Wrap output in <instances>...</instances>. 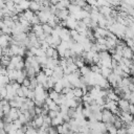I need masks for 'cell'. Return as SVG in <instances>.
<instances>
[{
	"mask_svg": "<svg viewBox=\"0 0 134 134\" xmlns=\"http://www.w3.org/2000/svg\"><path fill=\"white\" fill-rule=\"evenodd\" d=\"M116 116L117 115L113 114L108 109H104L102 111V121L105 122V124H114V121L116 119Z\"/></svg>",
	"mask_w": 134,
	"mask_h": 134,
	"instance_id": "6da1fadb",
	"label": "cell"
},
{
	"mask_svg": "<svg viewBox=\"0 0 134 134\" xmlns=\"http://www.w3.org/2000/svg\"><path fill=\"white\" fill-rule=\"evenodd\" d=\"M117 105H118V108L120 109V111H122V112H129L131 103L129 102V99H126V98H119L118 102H117Z\"/></svg>",
	"mask_w": 134,
	"mask_h": 134,
	"instance_id": "7a4b0ae2",
	"label": "cell"
},
{
	"mask_svg": "<svg viewBox=\"0 0 134 134\" xmlns=\"http://www.w3.org/2000/svg\"><path fill=\"white\" fill-rule=\"evenodd\" d=\"M119 117H120V119L124 121V124H126V125H128V124H130L132 120H133V115L130 113V112H120V114H119Z\"/></svg>",
	"mask_w": 134,
	"mask_h": 134,
	"instance_id": "3957f363",
	"label": "cell"
},
{
	"mask_svg": "<svg viewBox=\"0 0 134 134\" xmlns=\"http://www.w3.org/2000/svg\"><path fill=\"white\" fill-rule=\"evenodd\" d=\"M36 79H37V81H38L39 85H44V84L47 82L48 76L46 75V73H45L44 71H40V72H38V73H37Z\"/></svg>",
	"mask_w": 134,
	"mask_h": 134,
	"instance_id": "277c9868",
	"label": "cell"
},
{
	"mask_svg": "<svg viewBox=\"0 0 134 134\" xmlns=\"http://www.w3.org/2000/svg\"><path fill=\"white\" fill-rule=\"evenodd\" d=\"M32 121H34L36 128H38V129L41 128V127L43 126V124H44V115H43V114H41V115H36Z\"/></svg>",
	"mask_w": 134,
	"mask_h": 134,
	"instance_id": "5b68a950",
	"label": "cell"
},
{
	"mask_svg": "<svg viewBox=\"0 0 134 134\" xmlns=\"http://www.w3.org/2000/svg\"><path fill=\"white\" fill-rule=\"evenodd\" d=\"M64 122H65V121H64V118H63V116H62L61 113H60L57 117L52 118V120H51V125L54 126V127H58V126H60V125H63Z\"/></svg>",
	"mask_w": 134,
	"mask_h": 134,
	"instance_id": "8992f818",
	"label": "cell"
},
{
	"mask_svg": "<svg viewBox=\"0 0 134 134\" xmlns=\"http://www.w3.org/2000/svg\"><path fill=\"white\" fill-rule=\"evenodd\" d=\"M122 57L126 58V59L132 60V58H133V50H132V48L125 46L124 49H122Z\"/></svg>",
	"mask_w": 134,
	"mask_h": 134,
	"instance_id": "52a82bcc",
	"label": "cell"
},
{
	"mask_svg": "<svg viewBox=\"0 0 134 134\" xmlns=\"http://www.w3.org/2000/svg\"><path fill=\"white\" fill-rule=\"evenodd\" d=\"M72 92H73L74 96L77 97V98H81L82 96L85 95V93H84V91H83V89H82L81 87H75V88H73V89H72Z\"/></svg>",
	"mask_w": 134,
	"mask_h": 134,
	"instance_id": "ba28073f",
	"label": "cell"
},
{
	"mask_svg": "<svg viewBox=\"0 0 134 134\" xmlns=\"http://www.w3.org/2000/svg\"><path fill=\"white\" fill-rule=\"evenodd\" d=\"M111 73H112V71H111V68H109V67H102V70H100V74H102L104 77L108 79V76H109Z\"/></svg>",
	"mask_w": 134,
	"mask_h": 134,
	"instance_id": "9c48e42d",
	"label": "cell"
},
{
	"mask_svg": "<svg viewBox=\"0 0 134 134\" xmlns=\"http://www.w3.org/2000/svg\"><path fill=\"white\" fill-rule=\"evenodd\" d=\"M107 126V129H108V132L111 133V134H117V128L114 126V124H106Z\"/></svg>",
	"mask_w": 134,
	"mask_h": 134,
	"instance_id": "30bf717a",
	"label": "cell"
},
{
	"mask_svg": "<svg viewBox=\"0 0 134 134\" xmlns=\"http://www.w3.org/2000/svg\"><path fill=\"white\" fill-rule=\"evenodd\" d=\"M63 89H64V86H63V84H62V82H61V80H60V81H58V82L54 84L53 90H55L57 92H62Z\"/></svg>",
	"mask_w": 134,
	"mask_h": 134,
	"instance_id": "8fae6325",
	"label": "cell"
},
{
	"mask_svg": "<svg viewBox=\"0 0 134 134\" xmlns=\"http://www.w3.org/2000/svg\"><path fill=\"white\" fill-rule=\"evenodd\" d=\"M48 96L52 99V100H57L59 97H60V92H57L55 90H51L48 94Z\"/></svg>",
	"mask_w": 134,
	"mask_h": 134,
	"instance_id": "7c38bea8",
	"label": "cell"
},
{
	"mask_svg": "<svg viewBox=\"0 0 134 134\" xmlns=\"http://www.w3.org/2000/svg\"><path fill=\"white\" fill-rule=\"evenodd\" d=\"M59 114H60V111H57V110H49L48 113H47V115H48L49 117H51V118L57 117Z\"/></svg>",
	"mask_w": 134,
	"mask_h": 134,
	"instance_id": "4fadbf2b",
	"label": "cell"
},
{
	"mask_svg": "<svg viewBox=\"0 0 134 134\" xmlns=\"http://www.w3.org/2000/svg\"><path fill=\"white\" fill-rule=\"evenodd\" d=\"M47 133H48V134H59V133H58V130H57V127L54 128V127H52V126H50V127L47 129Z\"/></svg>",
	"mask_w": 134,
	"mask_h": 134,
	"instance_id": "5bb4252c",
	"label": "cell"
},
{
	"mask_svg": "<svg viewBox=\"0 0 134 134\" xmlns=\"http://www.w3.org/2000/svg\"><path fill=\"white\" fill-rule=\"evenodd\" d=\"M117 134H127V127H121L117 130Z\"/></svg>",
	"mask_w": 134,
	"mask_h": 134,
	"instance_id": "9a60e30c",
	"label": "cell"
},
{
	"mask_svg": "<svg viewBox=\"0 0 134 134\" xmlns=\"http://www.w3.org/2000/svg\"><path fill=\"white\" fill-rule=\"evenodd\" d=\"M57 130H58V133H59V134H64V129H63V126H62V125L58 126V127H57Z\"/></svg>",
	"mask_w": 134,
	"mask_h": 134,
	"instance_id": "2e32d148",
	"label": "cell"
},
{
	"mask_svg": "<svg viewBox=\"0 0 134 134\" xmlns=\"http://www.w3.org/2000/svg\"><path fill=\"white\" fill-rule=\"evenodd\" d=\"M129 112H130V113H131V114L134 116V105H133V104H131V105H130V109H129Z\"/></svg>",
	"mask_w": 134,
	"mask_h": 134,
	"instance_id": "e0dca14e",
	"label": "cell"
},
{
	"mask_svg": "<svg viewBox=\"0 0 134 134\" xmlns=\"http://www.w3.org/2000/svg\"><path fill=\"white\" fill-rule=\"evenodd\" d=\"M0 134H7V132H6L4 129H1V131H0Z\"/></svg>",
	"mask_w": 134,
	"mask_h": 134,
	"instance_id": "ac0fdd59",
	"label": "cell"
}]
</instances>
